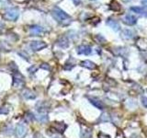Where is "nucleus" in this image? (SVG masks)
Wrapping results in <instances>:
<instances>
[{"label": "nucleus", "instance_id": "7", "mask_svg": "<svg viewBox=\"0 0 147 138\" xmlns=\"http://www.w3.org/2000/svg\"><path fill=\"white\" fill-rule=\"evenodd\" d=\"M122 20H123L124 23L127 24V25H129V26L134 25V24L136 23V21H137V20H136L135 17L132 16V15H130V14H129V15H126Z\"/></svg>", "mask_w": 147, "mask_h": 138}, {"label": "nucleus", "instance_id": "2", "mask_svg": "<svg viewBox=\"0 0 147 138\" xmlns=\"http://www.w3.org/2000/svg\"><path fill=\"white\" fill-rule=\"evenodd\" d=\"M25 83V78L20 72H16L13 75V86L15 88H20Z\"/></svg>", "mask_w": 147, "mask_h": 138}, {"label": "nucleus", "instance_id": "8", "mask_svg": "<svg viewBox=\"0 0 147 138\" xmlns=\"http://www.w3.org/2000/svg\"><path fill=\"white\" fill-rule=\"evenodd\" d=\"M89 100H90V102L92 103L96 108H97V109H99V110L104 109V107H105L104 103H103L100 99H97V98H89Z\"/></svg>", "mask_w": 147, "mask_h": 138}, {"label": "nucleus", "instance_id": "18", "mask_svg": "<svg viewBox=\"0 0 147 138\" xmlns=\"http://www.w3.org/2000/svg\"><path fill=\"white\" fill-rule=\"evenodd\" d=\"M122 35H123V37L126 38V39H131V38L133 37V36H132V32L131 31H129V29H127V31H124Z\"/></svg>", "mask_w": 147, "mask_h": 138}, {"label": "nucleus", "instance_id": "13", "mask_svg": "<svg viewBox=\"0 0 147 138\" xmlns=\"http://www.w3.org/2000/svg\"><path fill=\"white\" fill-rule=\"evenodd\" d=\"M81 65L85 68H88V69H95L96 68V64L89 60H85V61L81 62Z\"/></svg>", "mask_w": 147, "mask_h": 138}, {"label": "nucleus", "instance_id": "28", "mask_svg": "<svg viewBox=\"0 0 147 138\" xmlns=\"http://www.w3.org/2000/svg\"><path fill=\"white\" fill-rule=\"evenodd\" d=\"M144 14H145V16H146V17H147V11H145V13H144Z\"/></svg>", "mask_w": 147, "mask_h": 138}, {"label": "nucleus", "instance_id": "23", "mask_svg": "<svg viewBox=\"0 0 147 138\" xmlns=\"http://www.w3.org/2000/svg\"><path fill=\"white\" fill-rule=\"evenodd\" d=\"M99 138H110V136L108 135V134H106L100 133V134H99Z\"/></svg>", "mask_w": 147, "mask_h": 138}, {"label": "nucleus", "instance_id": "21", "mask_svg": "<svg viewBox=\"0 0 147 138\" xmlns=\"http://www.w3.org/2000/svg\"><path fill=\"white\" fill-rule=\"evenodd\" d=\"M8 109H7V108L3 107V108H0V114H8Z\"/></svg>", "mask_w": 147, "mask_h": 138}, {"label": "nucleus", "instance_id": "12", "mask_svg": "<svg viewBox=\"0 0 147 138\" xmlns=\"http://www.w3.org/2000/svg\"><path fill=\"white\" fill-rule=\"evenodd\" d=\"M41 32H42V29L40 26H33L30 28V33L34 36H38L41 35Z\"/></svg>", "mask_w": 147, "mask_h": 138}, {"label": "nucleus", "instance_id": "17", "mask_svg": "<svg viewBox=\"0 0 147 138\" xmlns=\"http://www.w3.org/2000/svg\"><path fill=\"white\" fill-rule=\"evenodd\" d=\"M81 136H82V138H90L91 137V131L89 130V129L83 130L81 133Z\"/></svg>", "mask_w": 147, "mask_h": 138}, {"label": "nucleus", "instance_id": "25", "mask_svg": "<svg viewBox=\"0 0 147 138\" xmlns=\"http://www.w3.org/2000/svg\"><path fill=\"white\" fill-rule=\"evenodd\" d=\"M41 67L43 68V69H47V70H49V69H50V66H49L47 64H42L41 65Z\"/></svg>", "mask_w": 147, "mask_h": 138}, {"label": "nucleus", "instance_id": "4", "mask_svg": "<svg viewBox=\"0 0 147 138\" xmlns=\"http://www.w3.org/2000/svg\"><path fill=\"white\" fill-rule=\"evenodd\" d=\"M28 133V129L23 123H20L16 128V136L17 138H23Z\"/></svg>", "mask_w": 147, "mask_h": 138}, {"label": "nucleus", "instance_id": "6", "mask_svg": "<svg viewBox=\"0 0 147 138\" xmlns=\"http://www.w3.org/2000/svg\"><path fill=\"white\" fill-rule=\"evenodd\" d=\"M52 128H53V130L57 133H60L63 134L64 132V130L66 129V124H64V123H58V122H55V123H52Z\"/></svg>", "mask_w": 147, "mask_h": 138}, {"label": "nucleus", "instance_id": "26", "mask_svg": "<svg viewBox=\"0 0 147 138\" xmlns=\"http://www.w3.org/2000/svg\"><path fill=\"white\" fill-rule=\"evenodd\" d=\"M142 4H143V6L147 7V0H143V1H142Z\"/></svg>", "mask_w": 147, "mask_h": 138}, {"label": "nucleus", "instance_id": "9", "mask_svg": "<svg viewBox=\"0 0 147 138\" xmlns=\"http://www.w3.org/2000/svg\"><path fill=\"white\" fill-rule=\"evenodd\" d=\"M77 53L79 55H88L91 53V48L87 45H81L77 48Z\"/></svg>", "mask_w": 147, "mask_h": 138}, {"label": "nucleus", "instance_id": "15", "mask_svg": "<svg viewBox=\"0 0 147 138\" xmlns=\"http://www.w3.org/2000/svg\"><path fill=\"white\" fill-rule=\"evenodd\" d=\"M109 8L111 10H113V11H119V10H120V6L117 1L113 0L109 4Z\"/></svg>", "mask_w": 147, "mask_h": 138}, {"label": "nucleus", "instance_id": "3", "mask_svg": "<svg viewBox=\"0 0 147 138\" xmlns=\"http://www.w3.org/2000/svg\"><path fill=\"white\" fill-rule=\"evenodd\" d=\"M20 15V11L17 8H9L5 13V18L8 20H16L19 18Z\"/></svg>", "mask_w": 147, "mask_h": 138}, {"label": "nucleus", "instance_id": "19", "mask_svg": "<svg viewBox=\"0 0 147 138\" xmlns=\"http://www.w3.org/2000/svg\"><path fill=\"white\" fill-rule=\"evenodd\" d=\"M131 10L136 12V13H140V14L145 13V10L143 9V8H131Z\"/></svg>", "mask_w": 147, "mask_h": 138}, {"label": "nucleus", "instance_id": "22", "mask_svg": "<svg viewBox=\"0 0 147 138\" xmlns=\"http://www.w3.org/2000/svg\"><path fill=\"white\" fill-rule=\"evenodd\" d=\"M27 115H28V116H26V117L29 119V121H33V120H34V116H33V114L31 112H28Z\"/></svg>", "mask_w": 147, "mask_h": 138}, {"label": "nucleus", "instance_id": "10", "mask_svg": "<svg viewBox=\"0 0 147 138\" xmlns=\"http://www.w3.org/2000/svg\"><path fill=\"white\" fill-rule=\"evenodd\" d=\"M22 94H23V97L27 99H34L36 98V94L33 91H31L30 89H27V88L23 90Z\"/></svg>", "mask_w": 147, "mask_h": 138}, {"label": "nucleus", "instance_id": "24", "mask_svg": "<svg viewBox=\"0 0 147 138\" xmlns=\"http://www.w3.org/2000/svg\"><path fill=\"white\" fill-rule=\"evenodd\" d=\"M108 115V113H103L102 114V116H101V118L99 119L100 121H108V117H107V118H105V117Z\"/></svg>", "mask_w": 147, "mask_h": 138}, {"label": "nucleus", "instance_id": "14", "mask_svg": "<svg viewBox=\"0 0 147 138\" xmlns=\"http://www.w3.org/2000/svg\"><path fill=\"white\" fill-rule=\"evenodd\" d=\"M58 45L61 48H67L69 46V41H68L67 38L65 37L60 38V40L58 41Z\"/></svg>", "mask_w": 147, "mask_h": 138}, {"label": "nucleus", "instance_id": "16", "mask_svg": "<svg viewBox=\"0 0 147 138\" xmlns=\"http://www.w3.org/2000/svg\"><path fill=\"white\" fill-rule=\"evenodd\" d=\"M37 120L39 121L40 123H46V122H48V116H47V114H45V113L41 112V114H39L37 116Z\"/></svg>", "mask_w": 147, "mask_h": 138}, {"label": "nucleus", "instance_id": "20", "mask_svg": "<svg viewBox=\"0 0 147 138\" xmlns=\"http://www.w3.org/2000/svg\"><path fill=\"white\" fill-rule=\"evenodd\" d=\"M142 104L143 105V107L147 109V97H142Z\"/></svg>", "mask_w": 147, "mask_h": 138}, {"label": "nucleus", "instance_id": "11", "mask_svg": "<svg viewBox=\"0 0 147 138\" xmlns=\"http://www.w3.org/2000/svg\"><path fill=\"white\" fill-rule=\"evenodd\" d=\"M107 24H108L111 29H114V31H118L119 29H120V25H119L118 22L115 21V20H111V19H109V20H107Z\"/></svg>", "mask_w": 147, "mask_h": 138}, {"label": "nucleus", "instance_id": "1", "mask_svg": "<svg viewBox=\"0 0 147 138\" xmlns=\"http://www.w3.org/2000/svg\"><path fill=\"white\" fill-rule=\"evenodd\" d=\"M52 15L57 21L64 24V25H68V24L71 22V18H70L69 16H68L64 10L59 8L58 7L53 8L52 12Z\"/></svg>", "mask_w": 147, "mask_h": 138}, {"label": "nucleus", "instance_id": "27", "mask_svg": "<svg viewBox=\"0 0 147 138\" xmlns=\"http://www.w3.org/2000/svg\"><path fill=\"white\" fill-rule=\"evenodd\" d=\"M74 2H75V4H76V5H77L78 3L80 2V0H74Z\"/></svg>", "mask_w": 147, "mask_h": 138}, {"label": "nucleus", "instance_id": "5", "mask_svg": "<svg viewBox=\"0 0 147 138\" xmlns=\"http://www.w3.org/2000/svg\"><path fill=\"white\" fill-rule=\"evenodd\" d=\"M47 44L44 41H33L30 43V48L32 49L35 52H38V51H41L42 49L46 48Z\"/></svg>", "mask_w": 147, "mask_h": 138}]
</instances>
